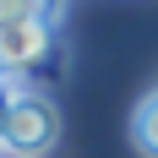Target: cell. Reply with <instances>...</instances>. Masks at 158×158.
Returning a JSON list of instances; mask_svg holds the SVG:
<instances>
[{
  "mask_svg": "<svg viewBox=\"0 0 158 158\" xmlns=\"http://www.w3.org/2000/svg\"><path fill=\"white\" fill-rule=\"evenodd\" d=\"M0 142H6L11 158H44L60 142V109H55V98L38 93V87H22V77H11L6 98H0Z\"/></svg>",
  "mask_w": 158,
  "mask_h": 158,
  "instance_id": "cell-1",
  "label": "cell"
},
{
  "mask_svg": "<svg viewBox=\"0 0 158 158\" xmlns=\"http://www.w3.org/2000/svg\"><path fill=\"white\" fill-rule=\"evenodd\" d=\"M55 55V27L27 16V22H11V27H0V71L6 77H27L38 65Z\"/></svg>",
  "mask_w": 158,
  "mask_h": 158,
  "instance_id": "cell-2",
  "label": "cell"
},
{
  "mask_svg": "<svg viewBox=\"0 0 158 158\" xmlns=\"http://www.w3.org/2000/svg\"><path fill=\"white\" fill-rule=\"evenodd\" d=\"M131 136H136V147H142L147 158H158V87L136 104V114H131Z\"/></svg>",
  "mask_w": 158,
  "mask_h": 158,
  "instance_id": "cell-3",
  "label": "cell"
},
{
  "mask_svg": "<svg viewBox=\"0 0 158 158\" xmlns=\"http://www.w3.org/2000/svg\"><path fill=\"white\" fill-rule=\"evenodd\" d=\"M27 16H38V0H0V27L27 22Z\"/></svg>",
  "mask_w": 158,
  "mask_h": 158,
  "instance_id": "cell-4",
  "label": "cell"
},
{
  "mask_svg": "<svg viewBox=\"0 0 158 158\" xmlns=\"http://www.w3.org/2000/svg\"><path fill=\"white\" fill-rule=\"evenodd\" d=\"M6 82H11V77H6V71H0V93H6Z\"/></svg>",
  "mask_w": 158,
  "mask_h": 158,
  "instance_id": "cell-5",
  "label": "cell"
}]
</instances>
